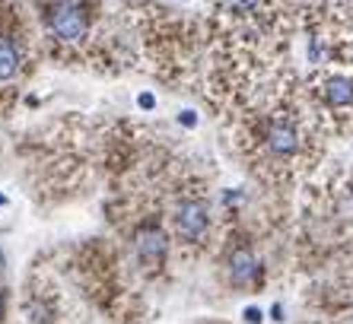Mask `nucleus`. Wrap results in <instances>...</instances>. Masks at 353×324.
Returning a JSON list of instances; mask_svg holds the SVG:
<instances>
[{
    "label": "nucleus",
    "mask_w": 353,
    "mask_h": 324,
    "mask_svg": "<svg viewBox=\"0 0 353 324\" xmlns=\"http://www.w3.org/2000/svg\"><path fill=\"white\" fill-rule=\"evenodd\" d=\"M169 226H172V239L181 248H204L207 239H210V226H214V216H210V203L204 194L197 191H185L172 201L169 207Z\"/></svg>",
    "instance_id": "39448f33"
},
{
    "label": "nucleus",
    "mask_w": 353,
    "mask_h": 324,
    "mask_svg": "<svg viewBox=\"0 0 353 324\" xmlns=\"http://www.w3.org/2000/svg\"><path fill=\"white\" fill-rule=\"evenodd\" d=\"M39 54V26L29 23L19 0H0V112L17 102Z\"/></svg>",
    "instance_id": "7ed1b4c3"
},
{
    "label": "nucleus",
    "mask_w": 353,
    "mask_h": 324,
    "mask_svg": "<svg viewBox=\"0 0 353 324\" xmlns=\"http://www.w3.org/2000/svg\"><path fill=\"white\" fill-rule=\"evenodd\" d=\"M309 99L315 112L331 124L344 128L353 121V70L347 67H321L309 83Z\"/></svg>",
    "instance_id": "20e7f679"
},
{
    "label": "nucleus",
    "mask_w": 353,
    "mask_h": 324,
    "mask_svg": "<svg viewBox=\"0 0 353 324\" xmlns=\"http://www.w3.org/2000/svg\"><path fill=\"white\" fill-rule=\"evenodd\" d=\"M230 283L239 286V290H252L258 280V274H261V264H258L255 252L248 248V245H239L236 252L230 254Z\"/></svg>",
    "instance_id": "423d86ee"
},
{
    "label": "nucleus",
    "mask_w": 353,
    "mask_h": 324,
    "mask_svg": "<svg viewBox=\"0 0 353 324\" xmlns=\"http://www.w3.org/2000/svg\"><path fill=\"white\" fill-rule=\"evenodd\" d=\"M312 153V134L305 118L293 105H280L258 112L248 124V156L264 175H293Z\"/></svg>",
    "instance_id": "f03ea898"
},
{
    "label": "nucleus",
    "mask_w": 353,
    "mask_h": 324,
    "mask_svg": "<svg viewBox=\"0 0 353 324\" xmlns=\"http://www.w3.org/2000/svg\"><path fill=\"white\" fill-rule=\"evenodd\" d=\"M41 54L58 64L115 67L124 39L102 0H35Z\"/></svg>",
    "instance_id": "f257e3e1"
},
{
    "label": "nucleus",
    "mask_w": 353,
    "mask_h": 324,
    "mask_svg": "<svg viewBox=\"0 0 353 324\" xmlns=\"http://www.w3.org/2000/svg\"><path fill=\"white\" fill-rule=\"evenodd\" d=\"M3 308H7V302H3V290H0V318H3Z\"/></svg>",
    "instance_id": "6e6552de"
},
{
    "label": "nucleus",
    "mask_w": 353,
    "mask_h": 324,
    "mask_svg": "<svg viewBox=\"0 0 353 324\" xmlns=\"http://www.w3.org/2000/svg\"><path fill=\"white\" fill-rule=\"evenodd\" d=\"M216 10L236 23H258L268 13V0H216Z\"/></svg>",
    "instance_id": "0eeeda50"
}]
</instances>
